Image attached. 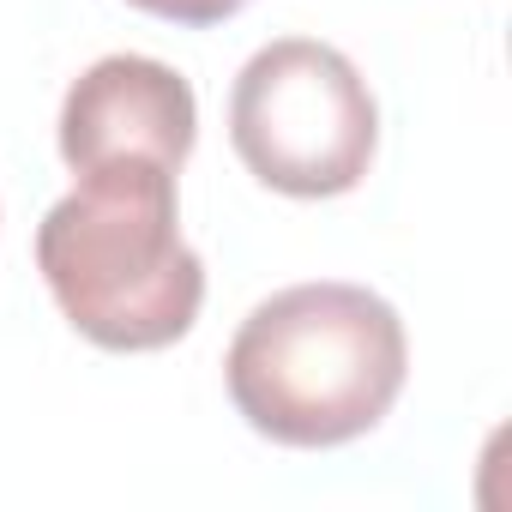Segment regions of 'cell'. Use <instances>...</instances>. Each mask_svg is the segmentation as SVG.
Here are the masks:
<instances>
[{"mask_svg": "<svg viewBox=\"0 0 512 512\" xmlns=\"http://www.w3.org/2000/svg\"><path fill=\"white\" fill-rule=\"evenodd\" d=\"M37 272L79 338L115 356L169 350L205 308V260L181 235L175 169L121 157L79 169L37 223Z\"/></svg>", "mask_w": 512, "mask_h": 512, "instance_id": "6da1fadb", "label": "cell"}, {"mask_svg": "<svg viewBox=\"0 0 512 512\" xmlns=\"http://www.w3.org/2000/svg\"><path fill=\"white\" fill-rule=\"evenodd\" d=\"M404 374L410 338L398 308L338 278L266 296L223 356V386L241 422L296 452L350 446L380 428Z\"/></svg>", "mask_w": 512, "mask_h": 512, "instance_id": "7a4b0ae2", "label": "cell"}, {"mask_svg": "<svg viewBox=\"0 0 512 512\" xmlns=\"http://www.w3.org/2000/svg\"><path fill=\"white\" fill-rule=\"evenodd\" d=\"M229 145L272 193L338 199L374 169L380 109L344 49L320 37H278L235 73Z\"/></svg>", "mask_w": 512, "mask_h": 512, "instance_id": "3957f363", "label": "cell"}, {"mask_svg": "<svg viewBox=\"0 0 512 512\" xmlns=\"http://www.w3.org/2000/svg\"><path fill=\"white\" fill-rule=\"evenodd\" d=\"M199 139L193 85L151 55H103L91 61L61 103V157L67 169H97L121 157H145L181 175Z\"/></svg>", "mask_w": 512, "mask_h": 512, "instance_id": "277c9868", "label": "cell"}, {"mask_svg": "<svg viewBox=\"0 0 512 512\" xmlns=\"http://www.w3.org/2000/svg\"><path fill=\"white\" fill-rule=\"evenodd\" d=\"M127 7H139V13H151V19H169V25H193V31H205V25L235 19L247 0H127Z\"/></svg>", "mask_w": 512, "mask_h": 512, "instance_id": "5b68a950", "label": "cell"}]
</instances>
